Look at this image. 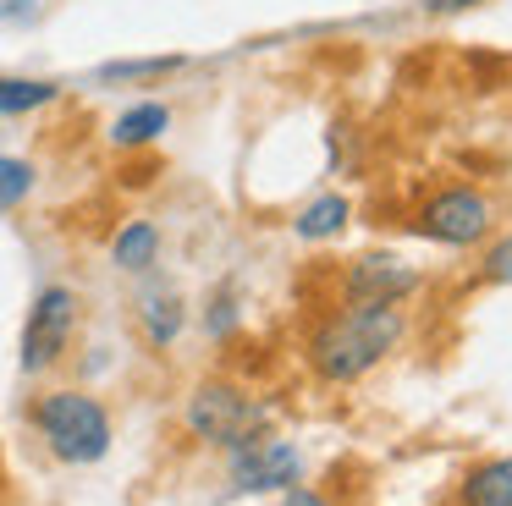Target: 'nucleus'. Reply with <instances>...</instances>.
<instances>
[{
  "label": "nucleus",
  "mask_w": 512,
  "mask_h": 506,
  "mask_svg": "<svg viewBox=\"0 0 512 506\" xmlns=\"http://www.w3.org/2000/svg\"><path fill=\"white\" fill-rule=\"evenodd\" d=\"M408 336V314L402 308H358V303H342L331 314L314 319L309 341H303V358L309 369L320 374L325 385H353L364 380L369 369L391 358Z\"/></svg>",
  "instance_id": "1"
},
{
  "label": "nucleus",
  "mask_w": 512,
  "mask_h": 506,
  "mask_svg": "<svg viewBox=\"0 0 512 506\" xmlns=\"http://www.w3.org/2000/svg\"><path fill=\"white\" fill-rule=\"evenodd\" d=\"M28 424L45 440V451L67 468H94L116 446V418L89 385H50L28 402Z\"/></svg>",
  "instance_id": "2"
},
{
  "label": "nucleus",
  "mask_w": 512,
  "mask_h": 506,
  "mask_svg": "<svg viewBox=\"0 0 512 506\" xmlns=\"http://www.w3.org/2000/svg\"><path fill=\"white\" fill-rule=\"evenodd\" d=\"M182 429H188L199 446L237 451V446H248L254 435L270 429V407L237 380H199L188 391V402H182Z\"/></svg>",
  "instance_id": "3"
},
{
  "label": "nucleus",
  "mask_w": 512,
  "mask_h": 506,
  "mask_svg": "<svg viewBox=\"0 0 512 506\" xmlns=\"http://www.w3.org/2000/svg\"><path fill=\"white\" fill-rule=\"evenodd\" d=\"M78 330H83V292L78 286H67V281L39 286L28 314H23V336H17V369L28 380L56 374L72 358V347H78Z\"/></svg>",
  "instance_id": "4"
},
{
  "label": "nucleus",
  "mask_w": 512,
  "mask_h": 506,
  "mask_svg": "<svg viewBox=\"0 0 512 506\" xmlns=\"http://www.w3.org/2000/svg\"><path fill=\"white\" fill-rule=\"evenodd\" d=\"M408 231L424 242H435V248H479V242H490V231H496V204L468 182L435 187V193L413 209Z\"/></svg>",
  "instance_id": "5"
},
{
  "label": "nucleus",
  "mask_w": 512,
  "mask_h": 506,
  "mask_svg": "<svg viewBox=\"0 0 512 506\" xmlns=\"http://www.w3.org/2000/svg\"><path fill=\"white\" fill-rule=\"evenodd\" d=\"M292 484H303L298 440L265 429V435H254L248 446L226 451V490L232 495H287Z\"/></svg>",
  "instance_id": "6"
},
{
  "label": "nucleus",
  "mask_w": 512,
  "mask_h": 506,
  "mask_svg": "<svg viewBox=\"0 0 512 506\" xmlns=\"http://www.w3.org/2000/svg\"><path fill=\"white\" fill-rule=\"evenodd\" d=\"M424 286V275L397 253H358L342 270V303L358 308H402Z\"/></svg>",
  "instance_id": "7"
},
{
  "label": "nucleus",
  "mask_w": 512,
  "mask_h": 506,
  "mask_svg": "<svg viewBox=\"0 0 512 506\" xmlns=\"http://www.w3.org/2000/svg\"><path fill=\"white\" fill-rule=\"evenodd\" d=\"M138 336H144L149 352H171L188 330V297L171 292V286H144L138 292Z\"/></svg>",
  "instance_id": "8"
},
{
  "label": "nucleus",
  "mask_w": 512,
  "mask_h": 506,
  "mask_svg": "<svg viewBox=\"0 0 512 506\" xmlns=\"http://www.w3.org/2000/svg\"><path fill=\"white\" fill-rule=\"evenodd\" d=\"M166 132H171V105L166 99H133V105L105 127V143H111L116 154H144V149H155Z\"/></svg>",
  "instance_id": "9"
},
{
  "label": "nucleus",
  "mask_w": 512,
  "mask_h": 506,
  "mask_svg": "<svg viewBox=\"0 0 512 506\" xmlns=\"http://www.w3.org/2000/svg\"><path fill=\"white\" fill-rule=\"evenodd\" d=\"M160 248H166L160 226L149 215H133V220H122V226H116V237H111V264L122 275H149L160 264Z\"/></svg>",
  "instance_id": "10"
},
{
  "label": "nucleus",
  "mask_w": 512,
  "mask_h": 506,
  "mask_svg": "<svg viewBox=\"0 0 512 506\" xmlns=\"http://www.w3.org/2000/svg\"><path fill=\"white\" fill-rule=\"evenodd\" d=\"M457 506H512V451L474 462L457 479Z\"/></svg>",
  "instance_id": "11"
},
{
  "label": "nucleus",
  "mask_w": 512,
  "mask_h": 506,
  "mask_svg": "<svg viewBox=\"0 0 512 506\" xmlns=\"http://www.w3.org/2000/svg\"><path fill=\"white\" fill-rule=\"evenodd\" d=\"M347 220H353V204L342 193H320L292 215V237L298 242H336L347 231Z\"/></svg>",
  "instance_id": "12"
},
{
  "label": "nucleus",
  "mask_w": 512,
  "mask_h": 506,
  "mask_svg": "<svg viewBox=\"0 0 512 506\" xmlns=\"http://www.w3.org/2000/svg\"><path fill=\"white\" fill-rule=\"evenodd\" d=\"M61 99V83L56 77H0V121H23V116H39Z\"/></svg>",
  "instance_id": "13"
},
{
  "label": "nucleus",
  "mask_w": 512,
  "mask_h": 506,
  "mask_svg": "<svg viewBox=\"0 0 512 506\" xmlns=\"http://www.w3.org/2000/svg\"><path fill=\"white\" fill-rule=\"evenodd\" d=\"M182 66H188V55H127V61H105L94 77L100 83H160Z\"/></svg>",
  "instance_id": "14"
},
{
  "label": "nucleus",
  "mask_w": 512,
  "mask_h": 506,
  "mask_svg": "<svg viewBox=\"0 0 512 506\" xmlns=\"http://www.w3.org/2000/svg\"><path fill=\"white\" fill-rule=\"evenodd\" d=\"M34 187H39V165L28 154H0V215H17L34 198Z\"/></svg>",
  "instance_id": "15"
},
{
  "label": "nucleus",
  "mask_w": 512,
  "mask_h": 506,
  "mask_svg": "<svg viewBox=\"0 0 512 506\" xmlns=\"http://www.w3.org/2000/svg\"><path fill=\"white\" fill-rule=\"evenodd\" d=\"M237 325H243V292H237V281H221L210 297H204V336L232 341Z\"/></svg>",
  "instance_id": "16"
},
{
  "label": "nucleus",
  "mask_w": 512,
  "mask_h": 506,
  "mask_svg": "<svg viewBox=\"0 0 512 506\" xmlns=\"http://www.w3.org/2000/svg\"><path fill=\"white\" fill-rule=\"evenodd\" d=\"M479 281L512 286V231H501V237L485 242V253H479Z\"/></svg>",
  "instance_id": "17"
},
{
  "label": "nucleus",
  "mask_w": 512,
  "mask_h": 506,
  "mask_svg": "<svg viewBox=\"0 0 512 506\" xmlns=\"http://www.w3.org/2000/svg\"><path fill=\"white\" fill-rule=\"evenodd\" d=\"M39 17V0H0V22H12V28H23V22Z\"/></svg>",
  "instance_id": "18"
},
{
  "label": "nucleus",
  "mask_w": 512,
  "mask_h": 506,
  "mask_svg": "<svg viewBox=\"0 0 512 506\" xmlns=\"http://www.w3.org/2000/svg\"><path fill=\"white\" fill-rule=\"evenodd\" d=\"M474 6H485V0H424L430 17H463V11H474Z\"/></svg>",
  "instance_id": "19"
},
{
  "label": "nucleus",
  "mask_w": 512,
  "mask_h": 506,
  "mask_svg": "<svg viewBox=\"0 0 512 506\" xmlns=\"http://www.w3.org/2000/svg\"><path fill=\"white\" fill-rule=\"evenodd\" d=\"M281 506H331V501H325L320 490H309V484H292V490L281 495Z\"/></svg>",
  "instance_id": "20"
},
{
  "label": "nucleus",
  "mask_w": 512,
  "mask_h": 506,
  "mask_svg": "<svg viewBox=\"0 0 512 506\" xmlns=\"http://www.w3.org/2000/svg\"><path fill=\"white\" fill-rule=\"evenodd\" d=\"M0 490H6V473H0Z\"/></svg>",
  "instance_id": "21"
}]
</instances>
